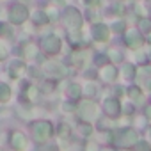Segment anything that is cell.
I'll use <instances>...</instances> for the list:
<instances>
[{
	"instance_id": "29",
	"label": "cell",
	"mask_w": 151,
	"mask_h": 151,
	"mask_svg": "<svg viewBox=\"0 0 151 151\" xmlns=\"http://www.w3.org/2000/svg\"><path fill=\"white\" fill-rule=\"evenodd\" d=\"M107 55H109V60L110 62H114V64H121V62H124V55H123V52L119 50V48H110V50H107Z\"/></svg>"
},
{
	"instance_id": "26",
	"label": "cell",
	"mask_w": 151,
	"mask_h": 151,
	"mask_svg": "<svg viewBox=\"0 0 151 151\" xmlns=\"http://www.w3.org/2000/svg\"><path fill=\"white\" fill-rule=\"evenodd\" d=\"M13 100V87L7 82H0V105H6Z\"/></svg>"
},
{
	"instance_id": "5",
	"label": "cell",
	"mask_w": 151,
	"mask_h": 151,
	"mask_svg": "<svg viewBox=\"0 0 151 151\" xmlns=\"http://www.w3.org/2000/svg\"><path fill=\"white\" fill-rule=\"evenodd\" d=\"M39 48L45 57H57L62 50V39L57 32H48L43 34L39 39Z\"/></svg>"
},
{
	"instance_id": "43",
	"label": "cell",
	"mask_w": 151,
	"mask_h": 151,
	"mask_svg": "<svg viewBox=\"0 0 151 151\" xmlns=\"http://www.w3.org/2000/svg\"><path fill=\"white\" fill-rule=\"evenodd\" d=\"M147 43L151 45V32H149V37H147Z\"/></svg>"
},
{
	"instance_id": "22",
	"label": "cell",
	"mask_w": 151,
	"mask_h": 151,
	"mask_svg": "<svg viewBox=\"0 0 151 151\" xmlns=\"http://www.w3.org/2000/svg\"><path fill=\"white\" fill-rule=\"evenodd\" d=\"M100 93H101V87L98 86L96 80H89V82H86V84L82 86V94H84V98H93V100H96Z\"/></svg>"
},
{
	"instance_id": "2",
	"label": "cell",
	"mask_w": 151,
	"mask_h": 151,
	"mask_svg": "<svg viewBox=\"0 0 151 151\" xmlns=\"http://www.w3.org/2000/svg\"><path fill=\"white\" fill-rule=\"evenodd\" d=\"M41 71H43V75H45V78H53V80H66L69 75H71L69 68H68L64 62L57 60L55 57L45 59V60L41 62Z\"/></svg>"
},
{
	"instance_id": "37",
	"label": "cell",
	"mask_w": 151,
	"mask_h": 151,
	"mask_svg": "<svg viewBox=\"0 0 151 151\" xmlns=\"http://www.w3.org/2000/svg\"><path fill=\"white\" fill-rule=\"evenodd\" d=\"M123 114L128 116V117L135 114V103H133L132 100H130V103H124V105H123Z\"/></svg>"
},
{
	"instance_id": "34",
	"label": "cell",
	"mask_w": 151,
	"mask_h": 151,
	"mask_svg": "<svg viewBox=\"0 0 151 151\" xmlns=\"http://www.w3.org/2000/svg\"><path fill=\"white\" fill-rule=\"evenodd\" d=\"M93 62H94L96 68H100V66H103V64H107L110 60H109V55L107 53H96V55H93Z\"/></svg>"
},
{
	"instance_id": "39",
	"label": "cell",
	"mask_w": 151,
	"mask_h": 151,
	"mask_svg": "<svg viewBox=\"0 0 151 151\" xmlns=\"http://www.w3.org/2000/svg\"><path fill=\"white\" fill-rule=\"evenodd\" d=\"M133 147H137V149H151V144H149V142H146V140H142V142L139 140Z\"/></svg>"
},
{
	"instance_id": "36",
	"label": "cell",
	"mask_w": 151,
	"mask_h": 151,
	"mask_svg": "<svg viewBox=\"0 0 151 151\" xmlns=\"http://www.w3.org/2000/svg\"><path fill=\"white\" fill-rule=\"evenodd\" d=\"M112 86V89H110V93H112V96H116V98H123L124 96V87L123 86H119V84H110Z\"/></svg>"
},
{
	"instance_id": "3",
	"label": "cell",
	"mask_w": 151,
	"mask_h": 151,
	"mask_svg": "<svg viewBox=\"0 0 151 151\" xmlns=\"http://www.w3.org/2000/svg\"><path fill=\"white\" fill-rule=\"evenodd\" d=\"M80 121H87V123H96L100 119V114H101V109L100 105L93 100V98H84V100H78L77 103V112Z\"/></svg>"
},
{
	"instance_id": "11",
	"label": "cell",
	"mask_w": 151,
	"mask_h": 151,
	"mask_svg": "<svg viewBox=\"0 0 151 151\" xmlns=\"http://www.w3.org/2000/svg\"><path fill=\"white\" fill-rule=\"evenodd\" d=\"M117 77H119V69H117V64L114 62H107L98 68V80H101L103 84H114Z\"/></svg>"
},
{
	"instance_id": "32",
	"label": "cell",
	"mask_w": 151,
	"mask_h": 151,
	"mask_svg": "<svg viewBox=\"0 0 151 151\" xmlns=\"http://www.w3.org/2000/svg\"><path fill=\"white\" fill-rule=\"evenodd\" d=\"M45 11H46V14H48V18H50V23H53V22H57V20L60 18L59 7H55V6H48Z\"/></svg>"
},
{
	"instance_id": "27",
	"label": "cell",
	"mask_w": 151,
	"mask_h": 151,
	"mask_svg": "<svg viewBox=\"0 0 151 151\" xmlns=\"http://www.w3.org/2000/svg\"><path fill=\"white\" fill-rule=\"evenodd\" d=\"M30 107H32V105L22 101V105L16 109V116H18L22 121H30V119H32V109H30Z\"/></svg>"
},
{
	"instance_id": "24",
	"label": "cell",
	"mask_w": 151,
	"mask_h": 151,
	"mask_svg": "<svg viewBox=\"0 0 151 151\" xmlns=\"http://www.w3.org/2000/svg\"><path fill=\"white\" fill-rule=\"evenodd\" d=\"M53 135H55L59 140H69V139H71V124H68V123H59L57 128H55V132H53Z\"/></svg>"
},
{
	"instance_id": "23",
	"label": "cell",
	"mask_w": 151,
	"mask_h": 151,
	"mask_svg": "<svg viewBox=\"0 0 151 151\" xmlns=\"http://www.w3.org/2000/svg\"><path fill=\"white\" fill-rule=\"evenodd\" d=\"M75 132H77V135L82 137V139H89L94 133V126H93V123H87V121H80L78 119L77 126H75Z\"/></svg>"
},
{
	"instance_id": "30",
	"label": "cell",
	"mask_w": 151,
	"mask_h": 151,
	"mask_svg": "<svg viewBox=\"0 0 151 151\" xmlns=\"http://www.w3.org/2000/svg\"><path fill=\"white\" fill-rule=\"evenodd\" d=\"M13 37V25L9 22L0 20V39H9Z\"/></svg>"
},
{
	"instance_id": "42",
	"label": "cell",
	"mask_w": 151,
	"mask_h": 151,
	"mask_svg": "<svg viewBox=\"0 0 151 151\" xmlns=\"http://www.w3.org/2000/svg\"><path fill=\"white\" fill-rule=\"evenodd\" d=\"M146 135H147V140H151V126L147 128V132H146Z\"/></svg>"
},
{
	"instance_id": "21",
	"label": "cell",
	"mask_w": 151,
	"mask_h": 151,
	"mask_svg": "<svg viewBox=\"0 0 151 151\" xmlns=\"http://www.w3.org/2000/svg\"><path fill=\"white\" fill-rule=\"evenodd\" d=\"M29 20L36 27H46V25H50V18H48V14H46L45 9H34V11H30V18Z\"/></svg>"
},
{
	"instance_id": "14",
	"label": "cell",
	"mask_w": 151,
	"mask_h": 151,
	"mask_svg": "<svg viewBox=\"0 0 151 151\" xmlns=\"http://www.w3.org/2000/svg\"><path fill=\"white\" fill-rule=\"evenodd\" d=\"M20 52H22V57L27 60V62H32V60H37V57L41 55V48H39V43H36L34 39H27L22 46H20Z\"/></svg>"
},
{
	"instance_id": "41",
	"label": "cell",
	"mask_w": 151,
	"mask_h": 151,
	"mask_svg": "<svg viewBox=\"0 0 151 151\" xmlns=\"http://www.w3.org/2000/svg\"><path fill=\"white\" fill-rule=\"evenodd\" d=\"M144 117H146V121H149V123H151V105H149V107H146V110H144Z\"/></svg>"
},
{
	"instance_id": "40",
	"label": "cell",
	"mask_w": 151,
	"mask_h": 151,
	"mask_svg": "<svg viewBox=\"0 0 151 151\" xmlns=\"http://www.w3.org/2000/svg\"><path fill=\"white\" fill-rule=\"evenodd\" d=\"M86 149H98L100 146L96 144V142H93V140H89V142H86V146H84Z\"/></svg>"
},
{
	"instance_id": "33",
	"label": "cell",
	"mask_w": 151,
	"mask_h": 151,
	"mask_svg": "<svg viewBox=\"0 0 151 151\" xmlns=\"http://www.w3.org/2000/svg\"><path fill=\"white\" fill-rule=\"evenodd\" d=\"M139 30L142 34H149L151 32V20L149 18H139Z\"/></svg>"
},
{
	"instance_id": "38",
	"label": "cell",
	"mask_w": 151,
	"mask_h": 151,
	"mask_svg": "<svg viewBox=\"0 0 151 151\" xmlns=\"http://www.w3.org/2000/svg\"><path fill=\"white\" fill-rule=\"evenodd\" d=\"M80 2H82L86 7H100L101 0H80Z\"/></svg>"
},
{
	"instance_id": "25",
	"label": "cell",
	"mask_w": 151,
	"mask_h": 151,
	"mask_svg": "<svg viewBox=\"0 0 151 151\" xmlns=\"http://www.w3.org/2000/svg\"><path fill=\"white\" fill-rule=\"evenodd\" d=\"M109 9H110V14H112L114 18H123V16L128 13V7L124 6L123 0H114Z\"/></svg>"
},
{
	"instance_id": "8",
	"label": "cell",
	"mask_w": 151,
	"mask_h": 151,
	"mask_svg": "<svg viewBox=\"0 0 151 151\" xmlns=\"http://www.w3.org/2000/svg\"><path fill=\"white\" fill-rule=\"evenodd\" d=\"M101 112L109 117V119H117L123 116V103H121V98H116V96H109L103 100L101 103Z\"/></svg>"
},
{
	"instance_id": "4",
	"label": "cell",
	"mask_w": 151,
	"mask_h": 151,
	"mask_svg": "<svg viewBox=\"0 0 151 151\" xmlns=\"http://www.w3.org/2000/svg\"><path fill=\"white\" fill-rule=\"evenodd\" d=\"M53 132H55V126L48 119H36L30 124L32 139L39 144H46L50 139H53Z\"/></svg>"
},
{
	"instance_id": "12",
	"label": "cell",
	"mask_w": 151,
	"mask_h": 151,
	"mask_svg": "<svg viewBox=\"0 0 151 151\" xmlns=\"http://www.w3.org/2000/svg\"><path fill=\"white\" fill-rule=\"evenodd\" d=\"M123 37H124V45L130 50H139L146 43V39H144V36H142V32L139 29H126L123 32Z\"/></svg>"
},
{
	"instance_id": "35",
	"label": "cell",
	"mask_w": 151,
	"mask_h": 151,
	"mask_svg": "<svg viewBox=\"0 0 151 151\" xmlns=\"http://www.w3.org/2000/svg\"><path fill=\"white\" fill-rule=\"evenodd\" d=\"M9 57V46L4 39H0V62H4Z\"/></svg>"
},
{
	"instance_id": "18",
	"label": "cell",
	"mask_w": 151,
	"mask_h": 151,
	"mask_svg": "<svg viewBox=\"0 0 151 151\" xmlns=\"http://www.w3.org/2000/svg\"><path fill=\"white\" fill-rule=\"evenodd\" d=\"M124 96L128 100H132L135 105L137 103H142L144 101V89L139 86V84H132L128 87H124Z\"/></svg>"
},
{
	"instance_id": "28",
	"label": "cell",
	"mask_w": 151,
	"mask_h": 151,
	"mask_svg": "<svg viewBox=\"0 0 151 151\" xmlns=\"http://www.w3.org/2000/svg\"><path fill=\"white\" fill-rule=\"evenodd\" d=\"M60 110H62L66 116H73L75 112H77V101H73V100H69V98L62 100V101H60Z\"/></svg>"
},
{
	"instance_id": "31",
	"label": "cell",
	"mask_w": 151,
	"mask_h": 151,
	"mask_svg": "<svg viewBox=\"0 0 151 151\" xmlns=\"http://www.w3.org/2000/svg\"><path fill=\"white\" fill-rule=\"evenodd\" d=\"M110 30H112L114 34H123V32L126 30V22H124L123 18H114V22H112V25H110Z\"/></svg>"
},
{
	"instance_id": "17",
	"label": "cell",
	"mask_w": 151,
	"mask_h": 151,
	"mask_svg": "<svg viewBox=\"0 0 151 151\" xmlns=\"http://www.w3.org/2000/svg\"><path fill=\"white\" fill-rule=\"evenodd\" d=\"M62 94H66V98H69V100H73V101L82 100V98H84V94H82V84L68 80L66 86H64V89H62Z\"/></svg>"
},
{
	"instance_id": "7",
	"label": "cell",
	"mask_w": 151,
	"mask_h": 151,
	"mask_svg": "<svg viewBox=\"0 0 151 151\" xmlns=\"http://www.w3.org/2000/svg\"><path fill=\"white\" fill-rule=\"evenodd\" d=\"M60 20L68 30L71 29H82L84 27V14L75 7V6H66L64 11L60 13Z\"/></svg>"
},
{
	"instance_id": "1",
	"label": "cell",
	"mask_w": 151,
	"mask_h": 151,
	"mask_svg": "<svg viewBox=\"0 0 151 151\" xmlns=\"http://www.w3.org/2000/svg\"><path fill=\"white\" fill-rule=\"evenodd\" d=\"M140 140V133L133 126H119L110 130V144L116 147H133Z\"/></svg>"
},
{
	"instance_id": "44",
	"label": "cell",
	"mask_w": 151,
	"mask_h": 151,
	"mask_svg": "<svg viewBox=\"0 0 151 151\" xmlns=\"http://www.w3.org/2000/svg\"><path fill=\"white\" fill-rule=\"evenodd\" d=\"M20 2H25V0H20Z\"/></svg>"
},
{
	"instance_id": "16",
	"label": "cell",
	"mask_w": 151,
	"mask_h": 151,
	"mask_svg": "<svg viewBox=\"0 0 151 151\" xmlns=\"http://www.w3.org/2000/svg\"><path fill=\"white\" fill-rule=\"evenodd\" d=\"M9 144H11V147H14L18 151H23V149L29 147V137L22 130H13L9 133Z\"/></svg>"
},
{
	"instance_id": "20",
	"label": "cell",
	"mask_w": 151,
	"mask_h": 151,
	"mask_svg": "<svg viewBox=\"0 0 151 151\" xmlns=\"http://www.w3.org/2000/svg\"><path fill=\"white\" fill-rule=\"evenodd\" d=\"M119 66H121L119 68V77L123 80H126V82H133L135 80V75H137L135 64H132V62H121Z\"/></svg>"
},
{
	"instance_id": "19",
	"label": "cell",
	"mask_w": 151,
	"mask_h": 151,
	"mask_svg": "<svg viewBox=\"0 0 151 151\" xmlns=\"http://www.w3.org/2000/svg\"><path fill=\"white\" fill-rule=\"evenodd\" d=\"M84 41H86L84 27L82 29H71V30H68V43L73 48H78L80 45H84Z\"/></svg>"
},
{
	"instance_id": "10",
	"label": "cell",
	"mask_w": 151,
	"mask_h": 151,
	"mask_svg": "<svg viewBox=\"0 0 151 151\" xmlns=\"http://www.w3.org/2000/svg\"><path fill=\"white\" fill-rule=\"evenodd\" d=\"M110 36H112V30L110 27L105 23V22H94L93 27H91V37L94 39V43H100V45H105L110 41Z\"/></svg>"
},
{
	"instance_id": "9",
	"label": "cell",
	"mask_w": 151,
	"mask_h": 151,
	"mask_svg": "<svg viewBox=\"0 0 151 151\" xmlns=\"http://www.w3.org/2000/svg\"><path fill=\"white\" fill-rule=\"evenodd\" d=\"M7 73H9V77L14 78V80H23L27 75H29L27 60H25L23 57H20V59H11V60H9V66H7Z\"/></svg>"
},
{
	"instance_id": "6",
	"label": "cell",
	"mask_w": 151,
	"mask_h": 151,
	"mask_svg": "<svg viewBox=\"0 0 151 151\" xmlns=\"http://www.w3.org/2000/svg\"><path fill=\"white\" fill-rule=\"evenodd\" d=\"M30 18V9L25 2H14L9 9H7V22L16 27V25H23L25 22H29Z\"/></svg>"
},
{
	"instance_id": "15",
	"label": "cell",
	"mask_w": 151,
	"mask_h": 151,
	"mask_svg": "<svg viewBox=\"0 0 151 151\" xmlns=\"http://www.w3.org/2000/svg\"><path fill=\"white\" fill-rule=\"evenodd\" d=\"M135 84H139L146 91H151V66L142 64V68H137Z\"/></svg>"
},
{
	"instance_id": "13",
	"label": "cell",
	"mask_w": 151,
	"mask_h": 151,
	"mask_svg": "<svg viewBox=\"0 0 151 151\" xmlns=\"http://www.w3.org/2000/svg\"><path fill=\"white\" fill-rule=\"evenodd\" d=\"M69 62H71V66L73 68H86L87 66V62L93 59V55H91V50H82V48H75L71 53H69Z\"/></svg>"
}]
</instances>
